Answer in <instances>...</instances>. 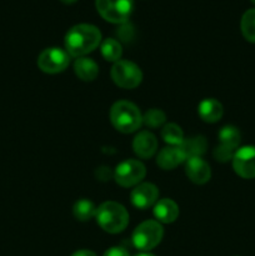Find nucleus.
I'll list each match as a JSON object with an SVG mask.
<instances>
[{"label": "nucleus", "instance_id": "1", "mask_svg": "<svg viewBox=\"0 0 255 256\" xmlns=\"http://www.w3.org/2000/svg\"><path fill=\"white\" fill-rule=\"evenodd\" d=\"M102 42V32L90 24H78L65 35V49L72 56L82 58L96 49Z\"/></svg>", "mask_w": 255, "mask_h": 256}, {"label": "nucleus", "instance_id": "2", "mask_svg": "<svg viewBox=\"0 0 255 256\" xmlns=\"http://www.w3.org/2000/svg\"><path fill=\"white\" fill-rule=\"evenodd\" d=\"M98 224L104 232L110 234L122 232L129 224V214L122 205L115 202H106L96 209Z\"/></svg>", "mask_w": 255, "mask_h": 256}, {"label": "nucleus", "instance_id": "3", "mask_svg": "<svg viewBox=\"0 0 255 256\" xmlns=\"http://www.w3.org/2000/svg\"><path fill=\"white\" fill-rule=\"evenodd\" d=\"M110 120L115 129L125 134L134 132L142 124L139 108L126 100H120L112 105L110 109Z\"/></svg>", "mask_w": 255, "mask_h": 256}, {"label": "nucleus", "instance_id": "4", "mask_svg": "<svg viewBox=\"0 0 255 256\" xmlns=\"http://www.w3.org/2000/svg\"><path fill=\"white\" fill-rule=\"evenodd\" d=\"M96 10L106 22L124 24L134 9V0H95Z\"/></svg>", "mask_w": 255, "mask_h": 256}, {"label": "nucleus", "instance_id": "5", "mask_svg": "<svg viewBox=\"0 0 255 256\" xmlns=\"http://www.w3.org/2000/svg\"><path fill=\"white\" fill-rule=\"evenodd\" d=\"M162 235H164V229L160 222H155V220H146L134 230L132 242H134V246L139 250L148 252L159 245L162 239Z\"/></svg>", "mask_w": 255, "mask_h": 256}, {"label": "nucleus", "instance_id": "6", "mask_svg": "<svg viewBox=\"0 0 255 256\" xmlns=\"http://www.w3.org/2000/svg\"><path fill=\"white\" fill-rule=\"evenodd\" d=\"M112 78L118 86L134 89L142 82V72L140 68L129 60H119L112 68Z\"/></svg>", "mask_w": 255, "mask_h": 256}, {"label": "nucleus", "instance_id": "7", "mask_svg": "<svg viewBox=\"0 0 255 256\" xmlns=\"http://www.w3.org/2000/svg\"><path fill=\"white\" fill-rule=\"evenodd\" d=\"M146 174L144 164L138 160H126L116 166L114 172V179L120 186L130 188L138 185Z\"/></svg>", "mask_w": 255, "mask_h": 256}, {"label": "nucleus", "instance_id": "8", "mask_svg": "<svg viewBox=\"0 0 255 256\" xmlns=\"http://www.w3.org/2000/svg\"><path fill=\"white\" fill-rule=\"evenodd\" d=\"M70 62L69 54L59 48H48L40 52L38 58V66L48 74H56L64 72Z\"/></svg>", "mask_w": 255, "mask_h": 256}, {"label": "nucleus", "instance_id": "9", "mask_svg": "<svg viewBox=\"0 0 255 256\" xmlns=\"http://www.w3.org/2000/svg\"><path fill=\"white\" fill-rule=\"evenodd\" d=\"M234 172L242 179L255 178V146H242L232 156Z\"/></svg>", "mask_w": 255, "mask_h": 256}, {"label": "nucleus", "instance_id": "10", "mask_svg": "<svg viewBox=\"0 0 255 256\" xmlns=\"http://www.w3.org/2000/svg\"><path fill=\"white\" fill-rule=\"evenodd\" d=\"M158 196H159L158 188L150 182H144V184L138 185V186H135V189H132L130 199H132V205L135 208L146 209V208L156 204Z\"/></svg>", "mask_w": 255, "mask_h": 256}, {"label": "nucleus", "instance_id": "11", "mask_svg": "<svg viewBox=\"0 0 255 256\" xmlns=\"http://www.w3.org/2000/svg\"><path fill=\"white\" fill-rule=\"evenodd\" d=\"M185 172L188 178L195 184H205L210 180L212 176V170H210L209 164L202 159V156H194L186 159L185 164Z\"/></svg>", "mask_w": 255, "mask_h": 256}, {"label": "nucleus", "instance_id": "12", "mask_svg": "<svg viewBox=\"0 0 255 256\" xmlns=\"http://www.w3.org/2000/svg\"><path fill=\"white\" fill-rule=\"evenodd\" d=\"M135 154L142 159H149L156 152L158 140L150 132H140L132 142Z\"/></svg>", "mask_w": 255, "mask_h": 256}, {"label": "nucleus", "instance_id": "13", "mask_svg": "<svg viewBox=\"0 0 255 256\" xmlns=\"http://www.w3.org/2000/svg\"><path fill=\"white\" fill-rule=\"evenodd\" d=\"M184 160H186L184 152L180 146H168L160 150L158 154L156 162L162 169L172 170L182 164Z\"/></svg>", "mask_w": 255, "mask_h": 256}, {"label": "nucleus", "instance_id": "14", "mask_svg": "<svg viewBox=\"0 0 255 256\" xmlns=\"http://www.w3.org/2000/svg\"><path fill=\"white\" fill-rule=\"evenodd\" d=\"M154 216L158 222L170 224L179 216V206L172 199H162L154 205Z\"/></svg>", "mask_w": 255, "mask_h": 256}, {"label": "nucleus", "instance_id": "15", "mask_svg": "<svg viewBox=\"0 0 255 256\" xmlns=\"http://www.w3.org/2000/svg\"><path fill=\"white\" fill-rule=\"evenodd\" d=\"M198 112H199L200 118L204 122H216L222 119L224 109H222V105L220 104V102L210 98V99H205L200 102Z\"/></svg>", "mask_w": 255, "mask_h": 256}, {"label": "nucleus", "instance_id": "16", "mask_svg": "<svg viewBox=\"0 0 255 256\" xmlns=\"http://www.w3.org/2000/svg\"><path fill=\"white\" fill-rule=\"evenodd\" d=\"M74 72L79 79L84 82H92L99 74V66L92 59L82 56L75 60Z\"/></svg>", "mask_w": 255, "mask_h": 256}, {"label": "nucleus", "instance_id": "17", "mask_svg": "<svg viewBox=\"0 0 255 256\" xmlns=\"http://www.w3.org/2000/svg\"><path fill=\"white\" fill-rule=\"evenodd\" d=\"M182 150L184 152L186 159L194 156H202L208 149V142L204 136H192L189 139H184V142L180 145Z\"/></svg>", "mask_w": 255, "mask_h": 256}, {"label": "nucleus", "instance_id": "18", "mask_svg": "<svg viewBox=\"0 0 255 256\" xmlns=\"http://www.w3.org/2000/svg\"><path fill=\"white\" fill-rule=\"evenodd\" d=\"M240 139H242L240 132L238 130V128L232 126V125H226V126L222 128V130L219 132L220 144L234 150V152L239 146Z\"/></svg>", "mask_w": 255, "mask_h": 256}, {"label": "nucleus", "instance_id": "19", "mask_svg": "<svg viewBox=\"0 0 255 256\" xmlns=\"http://www.w3.org/2000/svg\"><path fill=\"white\" fill-rule=\"evenodd\" d=\"M162 138L170 146H180L182 142H184V132H182V128L179 125L174 124V122H169V124L164 125V128H162Z\"/></svg>", "mask_w": 255, "mask_h": 256}, {"label": "nucleus", "instance_id": "20", "mask_svg": "<svg viewBox=\"0 0 255 256\" xmlns=\"http://www.w3.org/2000/svg\"><path fill=\"white\" fill-rule=\"evenodd\" d=\"M72 212H74L75 219L79 222H88L95 216L96 214V209L92 202L88 199H80L79 202H75L74 208H72Z\"/></svg>", "mask_w": 255, "mask_h": 256}, {"label": "nucleus", "instance_id": "21", "mask_svg": "<svg viewBox=\"0 0 255 256\" xmlns=\"http://www.w3.org/2000/svg\"><path fill=\"white\" fill-rule=\"evenodd\" d=\"M240 28L245 39L250 42H255V8L244 12Z\"/></svg>", "mask_w": 255, "mask_h": 256}, {"label": "nucleus", "instance_id": "22", "mask_svg": "<svg viewBox=\"0 0 255 256\" xmlns=\"http://www.w3.org/2000/svg\"><path fill=\"white\" fill-rule=\"evenodd\" d=\"M102 54L104 59L108 60V62H119L122 54V45L115 39L104 40L102 44Z\"/></svg>", "mask_w": 255, "mask_h": 256}, {"label": "nucleus", "instance_id": "23", "mask_svg": "<svg viewBox=\"0 0 255 256\" xmlns=\"http://www.w3.org/2000/svg\"><path fill=\"white\" fill-rule=\"evenodd\" d=\"M165 119H166V116H165L164 112L154 108V109H150L145 112L144 116H142V122L149 128H159L164 124Z\"/></svg>", "mask_w": 255, "mask_h": 256}, {"label": "nucleus", "instance_id": "24", "mask_svg": "<svg viewBox=\"0 0 255 256\" xmlns=\"http://www.w3.org/2000/svg\"><path fill=\"white\" fill-rule=\"evenodd\" d=\"M234 154H235L234 150L229 149V148L224 146V145L222 144H220L219 146L215 148L214 152H212V155H214L215 159L220 162H229V160H232V156H234Z\"/></svg>", "mask_w": 255, "mask_h": 256}, {"label": "nucleus", "instance_id": "25", "mask_svg": "<svg viewBox=\"0 0 255 256\" xmlns=\"http://www.w3.org/2000/svg\"><path fill=\"white\" fill-rule=\"evenodd\" d=\"M104 256H130V255L124 248L114 246V248H110L109 250H106Z\"/></svg>", "mask_w": 255, "mask_h": 256}, {"label": "nucleus", "instance_id": "26", "mask_svg": "<svg viewBox=\"0 0 255 256\" xmlns=\"http://www.w3.org/2000/svg\"><path fill=\"white\" fill-rule=\"evenodd\" d=\"M72 256H96L95 252H90V250H79V252H74Z\"/></svg>", "mask_w": 255, "mask_h": 256}, {"label": "nucleus", "instance_id": "27", "mask_svg": "<svg viewBox=\"0 0 255 256\" xmlns=\"http://www.w3.org/2000/svg\"><path fill=\"white\" fill-rule=\"evenodd\" d=\"M62 2H64V4H74L75 2H78V0H60Z\"/></svg>", "mask_w": 255, "mask_h": 256}, {"label": "nucleus", "instance_id": "28", "mask_svg": "<svg viewBox=\"0 0 255 256\" xmlns=\"http://www.w3.org/2000/svg\"><path fill=\"white\" fill-rule=\"evenodd\" d=\"M135 256H155V255L148 254V252H142V254H138V255H135Z\"/></svg>", "mask_w": 255, "mask_h": 256}, {"label": "nucleus", "instance_id": "29", "mask_svg": "<svg viewBox=\"0 0 255 256\" xmlns=\"http://www.w3.org/2000/svg\"><path fill=\"white\" fill-rule=\"evenodd\" d=\"M252 4H255V0H252Z\"/></svg>", "mask_w": 255, "mask_h": 256}]
</instances>
